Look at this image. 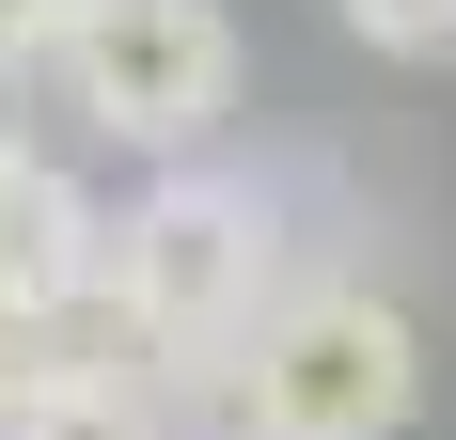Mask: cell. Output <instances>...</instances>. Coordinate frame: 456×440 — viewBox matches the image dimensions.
<instances>
[{
  "instance_id": "52a82bcc",
  "label": "cell",
  "mask_w": 456,
  "mask_h": 440,
  "mask_svg": "<svg viewBox=\"0 0 456 440\" xmlns=\"http://www.w3.org/2000/svg\"><path fill=\"white\" fill-rule=\"evenodd\" d=\"M378 63H456V0H330Z\"/></svg>"
},
{
  "instance_id": "5b68a950",
  "label": "cell",
  "mask_w": 456,
  "mask_h": 440,
  "mask_svg": "<svg viewBox=\"0 0 456 440\" xmlns=\"http://www.w3.org/2000/svg\"><path fill=\"white\" fill-rule=\"evenodd\" d=\"M79 378H126V346H110V314H47V299H0V440L32 425L47 394H79Z\"/></svg>"
},
{
  "instance_id": "6da1fadb",
  "label": "cell",
  "mask_w": 456,
  "mask_h": 440,
  "mask_svg": "<svg viewBox=\"0 0 456 440\" xmlns=\"http://www.w3.org/2000/svg\"><path fill=\"white\" fill-rule=\"evenodd\" d=\"M299 283V236H283V189L236 174V158H174L142 174L126 220H110V346H126L142 394H221V362L268 330V299Z\"/></svg>"
},
{
  "instance_id": "8992f818",
  "label": "cell",
  "mask_w": 456,
  "mask_h": 440,
  "mask_svg": "<svg viewBox=\"0 0 456 440\" xmlns=\"http://www.w3.org/2000/svg\"><path fill=\"white\" fill-rule=\"evenodd\" d=\"M16 440H174V394H142V378H79V394H47Z\"/></svg>"
},
{
  "instance_id": "9c48e42d",
  "label": "cell",
  "mask_w": 456,
  "mask_h": 440,
  "mask_svg": "<svg viewBox=\"0 0 456 440\" xmlns=\"http://www.w3.org/2000/svg\"><path fill=\"white\" fill-rule=\"evenodd\" d=\"M0 142H16V79H0Z\"/></svg>"
},
{
  "instance_id": "277c9868",
  "label": "cell",
  "mask_w": 456,
  "mask_h": 440,
  "mask_svg": "<svg viewBox=\"0 0 456 440\" xmlns=\"http://www.w3.org/2000/svg\"><path fill=\"white\" fill-rule=\"evenodd\" d=\"M94 283H110V205H94V174L63 158V142H0V299H47L79 314Z\"/></svg>"
},
{
  "instance_id": "3957f363",
  "label": "cell",
  "mask_w": 456,
  "mask_h": 440,
  "mask_svg": "<svg viewBox=\"0 0 456 440\" xmlns=\"http://www.w3.org/2000/svg\"><path fill=\"white\" fill-rule=\"evenodd\" d=\"M47 94L79 110V142L174 174V158H205V142L236 126V16L221 0H79Z\"/></svg>"
},
{
  "instance_id": "ba28073f",
  "label": "cell",
  "mask_w": 456,
  "mask_h": 440,
  "mask_svg": "<svg viewBox=\"0 0 456 440\" xmlns=\"http://www.w3.org/2000/svg\"><path fill=\"white\" fill-rule=\"evenodd\" d=\"M63 32H79V0H0V79L32 94L47 63H63Z\"/></svg>"
},
{
  "instance_id": "7a4b0ae2",
  "label": "cell",
  "mask_w": 456,
  "mask_h": 440,
  "mask_svg": "<svg viewBox=\"0 0 456 440\" xmlns=\"http://www.w3.org/2000/svg\"><path fill=\"white\" fill-rule=\"evenodd\" d=\"M425 330L378 283H283L268 330L221 362V440H410Z\"/></svg>"
}]
</instances>
